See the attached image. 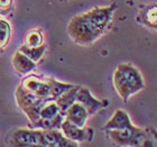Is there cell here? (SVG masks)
<instances>
[{"label": "cell", "instance_id": "obj_21", "mask_svg": "<svg viewBox=\"0 0 157 147\" xmlns=\"http://www.w3.org/2000/svg\"><path fill=\"white\" fill-rule=\"evenodd\" d=\"M43 81L44 80L40 79L39 76H37V75H30V76H28V78H26L24 80L21 85H23L24 88H26L27 90L36 93V91L38 90V88L40 87Z\"/></svg>", "mask_w": 157, "mask_h": 147}, {"label": "cell", "instance_id": "obj_15", "mask_svg": "<svg viewBox=\"0 0 157 147\" xmlns=\"http://www.w3.org/2000/svg\"><path fill=\"white\" fill-rule=\"evenodd\" d=\"M137 20L143 25H146L151 28H156L157 25V9L155 5L147 6L146 8L140 10Z\"/></svg>", "mask_w": 157, "mask_h": 147}, {"label": "cell", "instance_id": "obj_7", "mask_svg": "<svg viewBox=\"0 0 157 147\" xmlns=\"http://www.w3.org/2000/svg\"><path fill=\"white\" fill-rule=\"evenodd\" d=\"M63 135L67 137L69 139L76 143H82V141H92L94 131L92 128H83L78 127L76 125L70 122L69 120H64L61 124V128Z\"/></svg>", "mask_w": 157, "mask_h": 147}, {"label": "cell", "instance_id": "obj_5", "mask_svg": "<svg viewBox=\"0 0 157 147\" xmlns=\"http://www.w3.org/2000/svg\"><path fill=\"white\" fill-rule=\"evenodd\" d=\"M78 143L65 137L61 129H48L40 131L39 147H76Z\"/></svg>", "mask_w": 157, "mask_h": 147}, {"label": "cell", "instance_id": "obj_14", "mask_svg": "<svg viewBox=\"0 0 157 147\" xmlns=\"http://www.w3.org/2000/svg\"><path fill=\"white\" fill-rule=\"evenodd\" d=\"M64 120V114H59L56 117L52 119H43L39 118L33 124H29V128H37V129H44V130H48V129H59L61 124Z\"/></svg>", "mask_w": 157, "mask_h": 147}, {"label": "cell", "instance_id": "obj_4", "mask_svg": "<svg viewBox=\"0 0 157 147\" xmlns=\"http://www.w3.org/2000/svg\"><path fill=\"white\" fill-rule=\"evenodd\" d=\"M116 9H117L116 5H110L109 7H95L83 15L100 33L103 34L107 30L109 24L111 23Z\"/></svg>", "mask_w": 157, "mask_h": 147}, {"label": "cell", "instance_id": "obj_23", "mask_svg": "<svg viewBox=\"0 0 157 147\" xmlns=\"http://www.w3.org/2000/svg\"><path fill=\"white\" fill-rule=\"evenodd\" d=\"M36 95L43 99L49 98V85H48V83L46 82V80H44V81L42 82L40 87H39L38 90L36 91Z\"/></svg>", "mask_w": 157, "mask_h": 147}, {"label": "cell", "instance_id": "obj_2", "mask_svg": "<svg viewBox=\"0 0 157 147\" xmlns=\"http://www.w3.org/2000/svg\"><path fill=\"white\" fill-rule=\"evenodd\" d=\"M70 37L80 45H89L95 42L101 36L100 33L90 21H89L83 14L76 15L71 19L67 27Z\"/></svg>", "mask_w": 157, "mask_h": 147}, {"label": "cell", "instance_id": "obj_19", "mask_svg": "<svg viewBox=\"0 0 157 147\" xmlns=\"http://www.w3.org/2000/svg\"><path fill=\"white\" fill-rule=\"evenodd\" d=\"M59 114H61V111H59V107L56 105L55 100H48L44 105V107L40 109L39 118H43V119H52V118L56 117Z\"/></svg>", "mask_w": 157, "mask_h": 147}, {"label": "cell", "instance_id": "obj_17", "mask_svg": "<svg viewBox=\"0 0 157 147\" xmlns=\"http://www.w3.org/2000/svg\"><path fill=\"white\" fill-rule=\"evenodd\" d=\"M45 51H46L45 44H42V45L36 46V47H29V46H27L25 44V45L20 46L19 48V52L25 54L27 57H29L34 62H38L39 60L43 57V55L45 54Z\"/></svg>", "mask_w": 157, "mask_h": 147}, {"label": "cell", "instance_id": "obj_16", "mask_svg": "<svg viewBox=\"0 0 157 147\" xmlns=\"http://www.w3.org/2000/svg\"><path fill=\"white\" fill-rule=\"evenodd\" d=\"M46 82L49 85V98L52 100H55L62 95L64 92H66L67 90H70L71 88H73L75 84H71V83H63V82H59L54 80L53 78H46Z\"/></svg>", "mask_w": 157, "mask_h": 147}, {"label": "cell", "instance_id": "obj_3", "mask_svg": "<svg viewBox=\"0 0 157 147\" xmlns=\"http://www.w3.org/2000/svg\"><path fill=\"white\" fill-rule=\"evenodd\" d=\"M42 129L18 128L11 130L6 137V144L16 147H39V137Z\"/></svg>", "mask_w": 157, "mask_h": 147}, {"label": "cell", "instance_id": "obj_9", "mask_svg": "<svg viewBox=\"0 0 157 147\" xmlns=\"http://www.w3.org/2000/svg\"><path fill=\"white\" fill-rule=\"evenodd\" d=\"M136 126H132L130 128H126V129H109L105 130L108 137L110 141L117 146H129V141H130L132 135L137 130Z\"/></svg>", "mask_w": 157, "mask_h": 147}, {"label": "cell", "instance_id": "obj_18", "mask_svg": "<svg viewBox=\"0 0 157 147\" xmlns=\"http://www.w3.org/2000/svg\"><path fill=\"white\" fill-rule=\"evenodd\" d=\"M48 100H52V99H49V98L43 99L42 98V99H39L36 103H34V105H32V106H29V107H27V108L23 109V111L25 112V114L27 116V118L29 119V124H33V122H35L36 120H38L40 109L44 107V105H45Z\"/></svg>", "mask_w": 157, "mask_h": 147}, {"label": "cell", "instance_id": "obj_22", "mask_svg": "<svg viewBox=\"0 0 157 147\" xmlns=\"http://www.w3.org/2000/svg\"><path fill=\"white\" fill-rule=\"evenodd\" d=\"M44 44L43 43V35L38 30H30L26 35V45L29 47H36Z\"/></svg>", "mask_w": 157, "mask_h": 147}, {"label": "cell", "instance_id": "obj_20", "mask_svg": "<svg viewBox=\"0 0 157 147\" xmlns=\"http://www.w3.org/2000/svg\"><path fill=\"white\" fill-rule=\"evenodd\" d=\"M10 33H11V28H10L9 23L0 18V49H3L8 44Z\"/></svg>", "mask_w": 157, "mask_h": 147}, {"label": "cell", "instance_id": "obj_13", "mask_svg": "<svg viewBox=\"0 0 157 147\" xmlns=\"http://www.w3.org/2000/svg\"><path fill=\"white\" fill-rule=\"evenodd\" d=\"M80 85H74L73 88H71L70 90H67L66 92H64L62 95H59V98L55 99V102L57 107H59L61 114H65V111L67 110L69 107L75 102V97H76V91Z\"/></svg>", "mask_w": 157, "mask_h": 147}, {"label": "cell", "instance_id": "obj_10", "mask_svg": "<svg viewBox=\"0 0 157 147\" xmlns=\"http://www.w3.org/2000/svg\"><path fill=\"white\" fill-rule=\"evenodd\" d=\"M132 126L134 125L131 122L127 111L122 110V109H118V110H116L111 119L105 124L103 129L105 130H109V129H126V128H130Z\"/></svg>", "mask_w": 157, "mask_h": 147}, {"label": "cell", "instance_id": "obj_12", "mask_svg": "<svg viewBox=\"0 0 157 147\" xmlns=\"http://www.w3.org/2000/svg\"><path fill=\"white\" fill-rule=\"evenodd\" d=\"M15 95H16V101L18 103V107L21 110L27 108V107H29V106L34 105V103H36L39 99H42L39 98V97H37L36 93L27 90L26 88H24L21 84L17 88Z\"/></svg>", "mask_w": 157, "mask_h": 147}, {"label": "cell", "instance_id": "obj_6", "mask_svg": "<svg viewBox=\"0 0 157 147\" xmlns=\"http://www.w3.org/2000/svg\"><path fill=\"white\" fill-rule=\"evenodd\" d=\"M75 101L81 103L86 111H88L89 116L90 114H95L99 110H101L103 108H107L109 106L108 100H100V99L94 98L91 95L90 90L84 87H78V91H76V97Z\"/></svg>", "mask_w": 157, "mask_h": 147}, {"label": "cell", "instance_id": "obj_8", "mask_svg": "<svg viewBox=\"0 0 157 147\" xmlns=\"http://www.w3.org/2000/svg\"><path fill=\"white\" fill-rule=\"evenodd\" d=\"M89 114L86 109L78 102H74L71 107L67 108V110L64 114V119L69 120L70 122L76 125L78 127H84L85 122L88 120Z\"/></svg>", "mask_w": 157, "mask_h": 147}, {"label": "cell", "instance_id": "obj_24", "mask_svg": "<svg viewBox=\"0 0 157 147\" xmlns=\"http://www.w3.org/2000/svg\"><path fill=\"white\" fill-rule=\"evenodd\" d=\"M11 10V0H0V15H6Z\"/></svg>", "mask_w": 157, "mask_h": 147}, {"label": "cell", "instance_id": "obj_11", "mask_svg": "<svg viewBox=\"0 0 157 147\" xmlns=\"http://www.w3.org/2000/svg\"><path fill=\"white\" fill-rule=\"evenodd\" d=\"M13 65L17 72L19 74H27V73L32 72L35 68H36V62H34L29 57H27L25 54L21 52H16L13 57Z\"/></svg>", "mask_w": 157, "mask_h": 147}, {"label": "cell", "instance_id": "obj_1", "mask_svg": "<svg viewBox=\"0 0 157 147\" xmlns=\"http://www.w3.org/2000/svg\"><path fill=\"white\" fill-rule=\"evenodd\" d=\"M113 87L120 98L128 102L131 95L145 88V82L137 68L129 63H124L118 65L113 73Z\"/></svg>", "mask_w": 157, "mask_h": 147}]
</instances>
